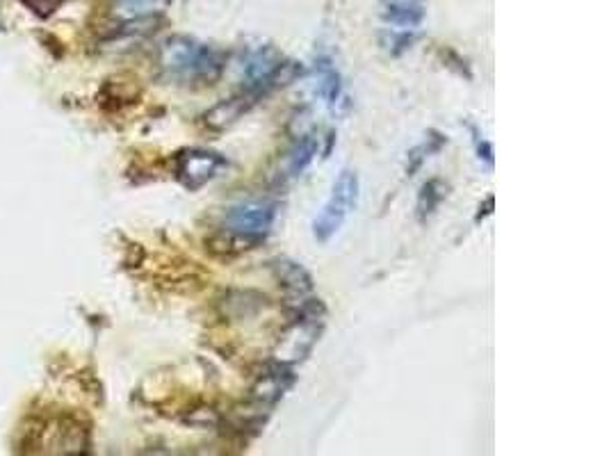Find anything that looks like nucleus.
Returning a JSON list of instances; mask_svg holds the SVG:
<instances>
[{"mask_svg":"<svg viewBox=\"0 0 609 456\" xmlns=\"http://www.w3.org/2000/svg\"><path fill=\"white\" fill-rule=\"evenodd\" d=\"M226 53L190 37H172L160 48V69L178 85H213L224 73Z\"/></svg>","mask_w":609,"mask_h":456,"instance_id":"obj_1","label":"nucleus"},{"mask_svg":"<svg viewBox=\"0 0 609 456\" xmlns=\"http://www.w3.org/2000/svg\"><path fill=\"white\" fill-rule=\"evenodd\" d=\"M276 213H279V206L270 199H247L226 208L222 228L226 238H231L240 249L242 244L251 249L272 231Z\"/></svg>","mask_w":609,"mask_h":456,"instance_id":"obj_2","label":"nucleus"},{"mask_svg":"<svg viewBox=\"0 0 609 456\" xmlns=\"http://www.w3.org/2000/svg\"><path fill=\"white\" fill-rule=\"evenodd\" d=\"M359 174L352 169H343L336 178L327 203H324L320 215L313 219V238L318 242H329L343 228L347 217L354 213L359 203Z\"/></svg>","mask_w":609,"mask_h":456,"instance_id":"obj_3","label":"nucleus"},{"mask_svg":"<svg viewBox=\"0 0 609 456\" xmlns=\"http://www.w3.org/2000/svg\"><path fill=\"white\" fill-rule=\"evenodd\" d=\"M229 167L222 153L210 149H185L176 156V178L185 190L199 192Z\"/></svg>","mask_w":609,"mask_h":456,"instance_id":"obj_4","label":"nucleus"},{"mask_svg":"<svg viewBox=\"0 0 609 456\" xmlns=\"http://www.w3.org/2000/svg\"><path fill=\"white\" fill-rule=\"evenodd\" d=\"M292 384H295V372H292L290 363L276 361L267 365L254 388V399L258 409H270V406L279 402L283 393H286Z\"/></svg>","mask_w":609,"mask_h":456,"instance_id":"obj_5","label":"nucleus"},{"mask_svg":"<svg viewBox=\"0 0 609 456\" xmlns=\"http://www.w3.org/2000/svg\"><path fill=\"white\" fill-rule=\"evenodd\" d=\"M315 78H318V92L329 108H336L338 101L343 99V76L336 67L334 57L331 55H318L315 57Z\"/></svg>","mask_w":609,"mask_h":456,"instance_id":"obj_6","label":"nucleus"},{"mask_svg":"<svg viewBox=\"0 0 609 456\" xmlns=\"http://www.w3.org/2000/svg\"><path fill=\"white\" fill-rule=\"evenodd\" d=\"M272 270L283 288L292 292V295H297L299 299L306 297L308 292L313 290V276L308 274L304 265L295 263V260L276 258V260H272Z\"/></svg>","mask_w":609,"mask_h":456,"instance_id":"obj_7","label":"nucleus"},{"mask_svg":"<svg viewBox=\"0 0 609 456\" xmlns=\"http://www.w3.org/2000/svg\"><path fill=\"white\" fill-rule=\"evenodd\" d=\"M381 19L402 30H416L425 21V10L418 0H384Z\"/></svg>","mask_w":609,"mask_h":456,"instance_id":"obj_8","label":"nucleus"},{"mask_svg":"<svg viewBox=\"0 0 609 456\" xmlns=\"http://www.w3.org/2000/svg\"><path fill=\"white\" fill-rule=\"evenodd\" d=\"M320 153V137L315 133H306L299 137L288 153V162H286V171L290 178L302 176L304 171L313 165L315 158H318Z\"/></svg>","mask_w":609,"mask_h":456,"instance_id":"obj_9","label":"nucleus"},{"mask_svg":"<svg viewBox=\"0 0 609 456\" xmlns=\"http://www.w3.org/2000/svg\"><path fill=\"white\" fill-rule=\"evenodd\" d=\"M448 187H445L443 181H438V178H432V181H427L425 185L420 187L418 194V203H416V217L418 222L425 224L429 217L436 213V208L441 206V201L445 199V192Z\"/></svg>","mask_w":609,"mask_h":456,"instance_id":"obj_10","label":"nucleus"},{"mask_svg":"<svg viewBox=\"0 0 609 456\" xmlns=\"http://www.w3.org/2000/svg\"><path fill=\"white\" fill-rule=\"evenodd\" d=\"M448 144V137H445L443 133H436V130H432V133H429V137L422 144H418V146H413V149L406 153V174L409 176H413L416 174V171L425 165V160L429 158V156H434V153H438L443 149V146Z\"/></svg>","mask_w":609,"mask_h":456,"instance_id":"obj_11","label":"nucleus"},{"mask_svg":"<svg viewBox=\"0 0 609 456\" xmlns=\"http://www.w3.org/2000/svg\"><path fill=\"white\" fill-rule=\"evenodd\" d=\"M413 42H416V35H413V32H409V30H404V32H391L388 39H384V46L393 55H400L402 51H406V48H411Z\"/></svg>","mask_w":609,"mask_h":456,"instance_id":"obj_12","label":"nucleus"},{"mask_svg":"<svg viewBox=\"0 0 609 456\" xmlns=\"http://www.w3.org/2000/svg\"><path fill=\"white\" fill-rule=\"evenodd\" d=\"M470 130H473V142H475V151H477V158L484 162L486 167H493L495 165V153H493V146L489 140H484L482 135H479V130L475 126H470Z\"/></svg>","mask_w":609,"mask_h":456,"instance_id":"obj_13","label":"nucleus"},{"mask_svg":"<svg viewBox=\"0 0 609 456\" xmlns=\"http://www.w3.org/2000/svg\"><path fill=\"white\" fill-rule=\"evenodd\" d=\"M158 3H160V0H117L119 10L133 14L135 19H140L142 14L151 12L153 7H158Z\"/></svg>","mask_w":609,"mask_h":456,"instance_id":"obj_14","label":"nucleus"},{"mask_svg":"<svg viewBox=\"0 0 609 456\" xmlns=\"http://www.w3.org/2000/svg\"><path fill=\"white\" fill-rule=\"evenodd\" d=\"M493 206H495V199H493V197H486L484 208L479 206V213H477V217H475V222H482L484 217H489V215L493 213Z\"/></svg>","mask_w":609,"mask_h":456,"instance_id":"obj_15","label":"nucleus"}]
</instances>
